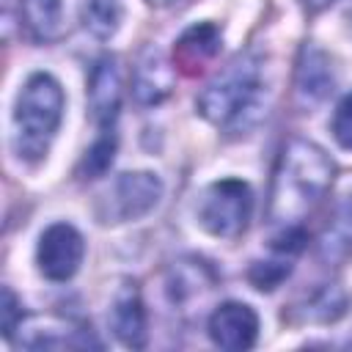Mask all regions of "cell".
I'll return each mask as SVG.
<instances>
[{"label":"cell","mask_w":352,"mask_h":352,"mask_svg":"<svg viewBox=\"0 0 352 352\" xmlns=\"http://www.w3.org/2000/svg\"><path fill=\"white\" fill-rule=\"evenodd\" d=\"M336 176L333 160L316 143L292 138L278 157L270 190L267 220L275 231L300 228V223L327 195Z\"/></svg>","instance_id":"1"},{"label":"cell","mask_w":352,"mask_h":352,"mask_svg":"<svg viewBox=\"0 0 352 352\" xmlns=\"http://www.w3.org/2000/svg\"><path fill=\"white\" fill-rule=\"evenodd\" d=\"M261 58L248 50L234 55L198 94V113L231 135L250 129L261 116Z\"/></svg>","instance_id":"2"},{"label":"cell","mask_w":352,"mask_h":352,"mask_svg":"<svg viewBox=\"0 0 352 352\" xmlns=\"http://www.w3.org/2000/svg\"><path fill=\"white\" fill-rule=\"evenodd\" d=\"M63 118V88L60 82L47 74L36 72L25 80V85L16 94L14 102V132H11V146L14 154L25 162H38L47 157L58 126Z\"/></svg>","instance_id":"3"},{"label":"cell","mask_w":352,"mask_h":352,"mask_svg":"<svg viewBox=\"0 0 352 352\" xmlns=\"http://www.w3.org/2000/svg\"><path fill=\"white\" fill-rule=\"evenodd\" d=\"M253 214V190L242 179L212 182L195 206L198 226L217 239H236Z\"/></svg>","instance_id":"4"},{"label":"cell","mask_w":352,"mask_h":352,"mask_svg":"<svg viewBox=\"0 0 352 352\" xmlns=\"http://www.w3.org/2000/svg\"><path fill=\"white\" fill-rule=\"evenodd\" d=\"M162 198V182L151 170H126L113 179L96 204V217L104 226L140 220Z\"/></svg>","instance_id":"5"},{"label":"cell","mask_w":352,"mask_h":352,"mask_svg":"<svg viewBox=\"0 0 352 352\" xmlns=\"http://www.w3.org/2000/svg\"><path fill=\"white\" fill-rule=\"evenodd\" d=\"M85 256V239L72 223H52L41 231L36 245V264L47 280L63 283L74 278Z\"/></svg>","instance_id":"6"},{"label":"cell","mask_w":352,"mask_h":352,"mask_svg":"<svg viewBox=\"0 0 352 352\" xmlns=\"http://www.w3.org/2000/svg\"><path fill=\"white\" fill-rule=\"evenodd\" d=\"M206 330L214 346L228 352H242L250 349L258 338V314L248 302L228 300L212 311Z\"/></svg>","instance_id":"7"},{"label":"cell","mask_w":352,"mask_h":352,"mask_svg":"<svg viewBox=\"0 0 352 352\" xmlns=\"http://www.w3.org/2000/svg\"><path fill=\"white\" fill-rule=\"evenodd\" d=\"M121 107V72L116 55H102L88 77V110L99 129H113Z\"/></svg>","instance_id":"8"},{"label":"cell","mask_w":352,"mask_h":352,"mask_svg":"<svg viewBox=\"0 0 352 352\" xmlns=\"http://www.w3.org/2000/svg\"><path fill=\"white\" fill-rule=\"evenodd\" d=\"M173 91V66L162 55L160 47H146L132 72V96L138 104L151 107L168 99Z\"/></svg>","instance_id":"9"},{"label":"cell","mask_w":352,"mask_h":352,"mask_svg":"<svg viewBox=\"0 0 352 352\" xmlns=\"http://www.w3.org/2000/svg\"><path fill=\"white\" fill-rule=\"evenodd\" d=\"M110 330L116 333V338L129 346V349H143L146 346V308L140 300V289L135 286V280H124V286H118L113 305H110Z\"/></svg>","instance_id":"10"},{"label":"cell","mask_w":352,"mask_h":352,"mask_svg":"<svg viewBox=\"0 0 352 352\" xmlns=\"http://www.w3.org/2000/svg\"><path fill=\"white\" fill-rule=\"evenodd\" d=\"M220 44L223 33L214 22H195L173 44V66L184 74H198L220 52Z\"/></svg>","instance_id":"11"},{"label":"cell","mask_w":352,"mask_h":352,"mask_svg":"<svg viewBox=\"0 0 352 352\" xmlns=\"http://www.w3.org/2000/svg\"><path fill=\"white\" fill-rule=\"evenodd\" d=\"M333 66L330 58L316 47V44H302L300 50V60H297V77H294V88H297V99L302 107H314L319 102H324L333 91Z\"/></svg>","instance_id":"12"},{"label":"cell","mask_w":352,"mask_h":352,"mask_svg":"<svg viewBox=\"0 0 352 352\" xmlns=\"http://www.w3.org/2000/svg\"><path fill=\"white\" fill-rule=\"evenodd\" d=\"M214 283H217V275L209 267V261H204V258H179L170 264L168 278H165V289H168V297L173 305H184V302L201 297Z\"/></svg>","instance_id":"13"},{"label":"cell","mask_w":352,"mask_h":352,"mask_svg":"<svg viewBox=\"0 0 352 352\" xmlns=\"http://www.w3.org/2000/svg\"><path fill=\"white\" fill-rule=\"evenodd\" d=\"M121 19H124L121 0H88L82 6V28L99 41L113 38L116 30L121 28Z\"/></svg>","instance_id":"14"},{"label":"cell","mask_w":352,"mask_h":352,"mask_svg":"<svg viewBox=\"0 0 352 352\" xmlns=\"http://www.w3.org/2000/svg\"><path fill=\"white\" fill-rule=\"evenodd\" d=\"M349 250H352V198L338 206L336 217L330 220V226L319 239V253L324 261L344 258Z\"/></svg>","instance_id":"15"},{"label":"cell","mask_w":352,"mask_h":352,"mask_svg":"<svg viewBox=\"0 0 352 352\" xmlns=\"http://www.w3.org/2000/svg\"><path fill=\"white\" fill-rule=\"evenodd\" d=\"M28 25L36 38L50 41L63 28V3L60 0H28L25 3Z\"/></svg>","instance_id":"16"},{"label":"cell","mask_w":352,"mask_h":352,"mask_svg":"<svg viewBox=\"0 0 352 352\" xmlns=\"http://www.w3.org/2000/svg\"><path fill=\"white\" fill-rule=\"evenodd\" d=\"M272 253H275L272 258L256 261L250 267V272H248L250 283L258 292H272L275 286H280L289 278V272H292V258L297 256V253H289V250H280V248H272Z\"/></svg>","instance_id":"17"},{"label":"cell","mask_w":352,"mask_h":352,"mask_svg":"<svg viewBox=\"0 0 352 352\" xmlns=\"http://www.w3.org/2000/svg\"><path fill=\"white\" fill-rule=\"evenodd\" d=\"M116 146H118V140H116V132L113 129H102V135L96 138V143L85 151V157H82V173L85 176H91V179H96V176H102L110 165H113V157H116Z\"/></svg>","instance_id":"18"},{"label":"cell","mask_w":352,"mask_h":352,"mask_svg":"<svg viewBox=\"0 0 352 352\" xmlns=\"http://www.w3.org/2000/svg\"><path fill=\"white\" fill-rule=\"evenodd\" d=\"M330 132L336 138V143L346 151H352V94H346L338 104H336V113H333V121H330Z\"/></svg>","instance_id":"19"},{"label":"cell","mask_w":352,"mask_h":352,"mask_svg":"<svg viewBox=\"0 0 352 352\" xmlns=\"http://www.w3.org/2000/svg\"><path fill=\"white\" fill-rule=\"evenodd\" d=\"M0 316H3V336L6 338H11L14 336V330H19V324H22V305H19V300H16V294L8 289V286H3V302H0Z\"/></svg>","instance_id":"20"},{"label":"cell","mask_w":352,"mask_h":352,"mask_svg":"<svg viewBox=\"0 0 352 352\" xmlns=\"http://www.w3.org/2000/svg\"><path fill=\"white\" fill-rule=\"evenodd\" d=\"M302 3H305L308 11H322V8H327L333 0H302Z\"/></svg>","instance_id":"21"},{"label":"cell","mask_w":352,"mask_h":352,"mask_svg":"<svg viewBox=\"0 0 352 352\" xmlns=\"http://www.w3.org/2000/svg\"><path fill=\"white\" fill-rule=\"evenodd\" d=\"M151 6H168V3H173V0H148Z\"/></svg>","instance_id":"22"}]
</instances>
